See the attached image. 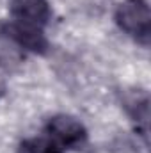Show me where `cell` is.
<instances>
[{"label": "cell", "mask_w": 151, "mask_h": 153, "mask_svg": "<svg viewBox=\"0 0 151 153\" xmlns=\"http://www.w3.org/2000/svg\"><path fill=\"white\" fill-rule=\"evenodd\" d=\"M115 22L121 30L148 46L151 38V9L146 0H123L115 11Z\"/></svg>", "instance_id": "obj_1"}, {"label": "cell", "mask_w": 151, "mask_h": 153, "mask_svg": "<svg viewBox=\"0 0 151 153\" xmlns=\"http://www.w3.org/2000/svg\"><path fill=\"white\" fill-rule=\"evenodd\" d=\"M46 135H50L64 150L66 148H80L87 139V130L73 116L57 114L48 119Z\"/></svg>", "instance_id": "obj_2"}, {"label": "cell", "mask_w": 151, "mask_h": 153, "mask_svg": "<svg viewBox=\"0 0 151 153\" xmlns=\"http://www.w3.org/2000/svg\"><path fill=\"white\" fill-rule=\"evenodd\" d=\"M2 36L13 41L20 50H27V52H34V53H44L48 48V41L43 34V29L36 25H29V23H21V22H11L2 25L0 30Z\"/></svg>", "instance_id": "obj_3"}, {"label": "cell", "mask_w": 151, "mask_h": 153, "mask_svg": "<svg viewBox=\"0 0 151 153\" xmlns=\"http://www.w3.org/2000/svg\"><path fill=\"white\" fill-rule=\"evenodd\" d=\"M11 14L16 22L44 27L52 18V7L48 0H11Z\"/></svg>", "instance_id": "obj_4"}, {"label": "cell", "mask_w": 151, "mask_h": 153, "mask_svg": "<svg viewBox=\"0 0 151 153\" xmlns=\"http://www.w3.org/2000/svg\"><path fill=\"white\" fill-rule=\"evenodd\" d=\"M18 153H64V148L55 143L50 135L43 137H29L20 143Z\"/></svg>", "instance_id": "obj_5"}]
</instances>
